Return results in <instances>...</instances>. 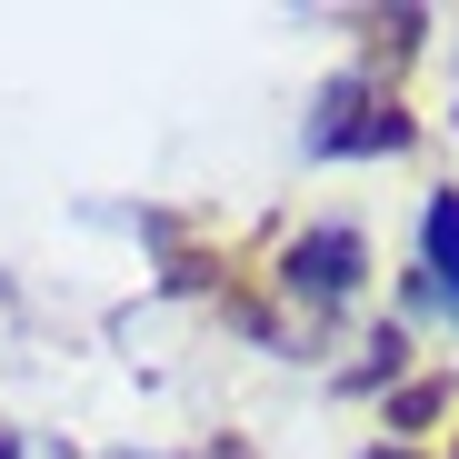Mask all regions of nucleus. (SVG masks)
<instances>
[{
  "label": "nucleus",
  "instance_id": "obj_2",
  "mask_svg": "<svg viewBox=\"0 0 459 459\" xmlns=\"http://www.w3.org/2000/svg\"><path fill=\"white\" fill-rule=\"evenodd\" d=\"M359 260H369L359 230H340V220H330V230H299L290 260H280V290L299 299V310H340V299L359 290Z\"/></svg>",
  "mask_w": 459,
  "mask_h": 459
},
{
  "label": "nucleus",
  "instance_id": "obj_5",
  "mask_svg": "<svg viewBox=\"0 0 459 459\" xmlns=\"http://www.w3.org/2000/svg\"><path fill=\"white\" fill-rule=\"evenodd\" d=\"M369 459H410V449H369Z\"/></svg>",
  "mask_w": 459,
  "mask_h": 459
},
{
  "label": "nucleus",
  "instance_id": "obj_4",
  "mask_svg": "<svg viewBox=\"0 0 459 459\" xmlns=\"http://www.w3.org/2000/svg\"><path fill=\"white\" fill-rule=\"evenodd\" d=\"M0 459H21V449H11V429H0Z\"/></svg>",
  "mask_w": 459,
  "mask_h": 459
},
{
  "label": "nucleus",
  "instance_id": "obj_1",
  "mask_svg": "<svg viewBox=\"0 0 459 459\" xmlns=\"http://www.w3.org/2000/svg\"><path fill=\"white\" fill-rule=\"evenodd\" d=\"M310 150L320 160H369V150H410V120L390 110V91L369 81H330L310 110Z\"/></svg>",
  "mask_w": 459,
  "mask_h": 459
},
{
  "label": "nucleus",
  "instance_id": "obj_7",
  "mask_svg": "<svg viewBox=\"0 0 459 459\" xmlns=\"http://www.w3.org/2000/svg\"><path fill=\"white\" fill-rule=\"evenodd\" d=\"M449 459H459V439H449Z\"/></svg>",
  "mask_w": 459,
  "mask_h": 459
},
{
  "label": "nucleus",
  "instance_id": "obj_6",
  "mask_svg": "<svg viewBox=\"0 0 459 459\" xmlns=\"http://www.w3.org/2000/svg\"><path fill=\"white\" fill-rule=\"evenodd\" d=\"M200 459H240V449H200Z\"/></svg>",
  "mask_w": 459,
  "mask_h": 459
},
{
  "label": "nucleus",
  "instance_id": "obj_3",
  "mask_svg": "<svg viewBox=\"0 0 459 459\" xmlns=\"http://www.w3.org/2000/svg\"><path fill=\"white\" fill-rule=\"evenodd\" d=\"M420 270H429V290L459 310V190H439L429 220H420Z\"/></svg>",
  "mask_w": 459,
  "mask_h": 459
}]
</instances>
